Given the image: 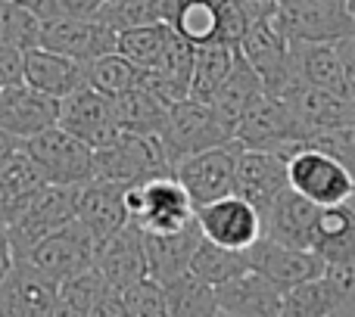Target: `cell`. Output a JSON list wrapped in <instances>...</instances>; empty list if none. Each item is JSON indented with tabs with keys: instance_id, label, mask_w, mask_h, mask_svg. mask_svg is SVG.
Instances as JSON below:
<instances>
[{
	"instance_id": "obj_49",
	"label": "cell",
	"mask_w": 355,
	"mask_h": 317,
	"mask_svg": "<svg viewBox=\"0 0 355 317\" xmlns=\"http://www.w3.org/2000/svg\"><path fill=\"white\" fill-rule=\"evenodd\" d=\"M346 206H349V212H352V221H355V193H352V199L346 202Z\"/></svg>"
},
{
	"instance_id": "obj_41",
	"label": "cell",
	"mask_w": 355,
	"mask_h": 317,
	"mask_svg": "<svg viewBox=\"0 0 355 317\" xmlns=\"http://www.w3.org/2000/svg\"><path fill=\"white\" fill-rule=\"evenodd\" d=\"M22 50L0 44V91L22 81Z\"/></svg>"
},
{
	"instance_id": "obj_48",
	"label": "cell",
	"mask_w": 355,
	"mask_h": 317,
	"mask_svg": "<svg viewBox=\"0 0 355 317\" xmlns=\"http://www.w3.org/2000/svg\"><path fill=\"white\" fill-rule=\"evenodd\" d=\"M243 3L250 6L252 19H256V16H271V12L277 10V0H243Z\"/></svg>"
},
{
	"instance_id": "obj_51",
	"label": "cell",
	"mask_w": 355,
	"mask_h": 317,
	"mask_svg": "<svg viewBox=\"0 0 355 317\" xmlns=\"http://www.w3.org/2000/svg\"><path fill=\"white\" fill-rule=\"evenodd\" d=\"M346 3H349V10H352V16H355V0H346Z\"/></svg>"
},
{
	"instance_id": "obj_24",
	"label": "cell",
	"mask_w": 355,
	"mask_h": 317,
	"mask_svg": "<svg viewBox=\"0 0 355 317\" xmlns=\"http://www.w3.org/2000/svg\"><path fill=\"white\" fill-rule=\"evenodd\" d=\"M218 311L240 314V317H281L284 289H277L271 280H265L256 271L234 277V280L215 287Z\"/></svg>"
},
{
	"instance_id": "obj_35",
	"label": "cell",
	"mask_w": 355,
	"mask_h": 317,
	"mask_svg": "<svg viewBox=\"0 0 355 317\" xmlns=\"http://www.w3.org/2000/svg\"><path fill=\"white\" fill-rule=\"evenodd\" d=\"M103 289H106V280L97 268L85 271L78 277H69V280H62L56 287L53 317H91Z\"/></svg>"
},
{
	"instance_id": "obj_40",
	"label": "cell",
	"mask_w": 355,
	"mask_h": 317,
	"mask_svg": "<svg viewBox=\"0 0 355 317\" xmlns=\"http://www.w3.org/2000/svg\"><path fill=\"white\" fill-rule=\"evenodd\" d=\"M122 299H125V311L128 317H172L166 305V293L156 280H141L135 287H125L122 289Z\"/></svg>"
},
{
	"instance_id": "obj_31",
	"label": "cell",
	"mask_w": 355,
	"mask_h": 317,
	"mask_svg": "<svg viewBox=\"0 0 355 317\" xmlns=\"http://www.w3.org/2000/svg\"><path fill=\"white\" fill-rule=\"evenodd\" d=\"M234 56H237V47H231V44H225V41H212V44L196 47L193 75H190V97L209 103V97L218 91V84L227 78V72H231Z\"/></svg>"
},
{
	"instance_id": "obj_15",
	"label": "cell",
	"mask_w": 355,
	"mask_h": 317,
	"mask_svg": "<svg viewBox=\"0 0 355 317\" xmlns=\"http://www.w3.org/2000/svg\"><path fill=\"white\" fill-rule=\"evenodd\" d=\"M119 35L106 28L97 19H78V16H60L41 22V47L53 50L60 56H69L75 62H91L103 53L116 50Z\"/></svg>"
},
{
	"instance_id": "obj_50",
	"label": "cell",
	"mask_w": 355,
	"mask_h": 317,
	"mask_svg": "<svg viewBox=\"0 0 355 317\" xmlns=\"http://www.w3.org/2000/svg\"><path fill=\"white\" fill-rule=\"evenodd\" d=\"M215 317H240V314H225V311H218V314H215Z\"/></svg>"
},
{
	"instance_id": "obj_1",
	"label": "cell",
	"mask_w": 355,
	"mask_h": 317,
	"mask_svg": "<svg viewBox=\"0 0 355 317\" xmlns=\"http://www.w3.org/2000/svg\"><path fill=\"white\" fill-rule=\"evenodd\" d=\"M166 174H175V165L156 134H119L94 150V181L131 187Z\"/></svg>"
},
{
	"instance_id": "obj_37",
	"label": "cell",
	"mask_w": 355,
	"mask_h": 317,
	"mask_svg": "<svg viewBox=\"0 0 355 317\" xmlns=\"http://www.w3.org/2000/svg\"><path fill=\"white\" fill-rule=\"evenodd\" d=\"M94 19L122 35V31L162 22V0H103Z\"/></svg>"
},
{
	"instance_id": "obj_22",
	"label": "cell",
	"mask_w": 355,
	"mask_h": 317,
	"mask_svg": "<svg viewBox=\"0 0 355 317\" xmlns=\"http://www.w3.org/2000/svg\"><path fill=\"white\" fill-rule=\"evenodd\" d=\"M321 208L302 199L296 190H284L275 202L262 212V237L296 249H312V233Z\"/></svg>"
},
{
	"instance_id": "obj_23",
	"label": "cell",
	"mask_w": 355,
	"mask_h": 317,
	"mask_svg": "<svg viewBox=\"0 0 355 317\" xmlns=\"http://www.w3.org/2000/svg\"><path fill=\"white\" fill-rule=\"evenodd\" d=\"M200 239H202V230L196 221L187 227H181V230H172V233H147L144 230V252H147L150 280L166 287L168 280L187 274L190 258H193Z\"/></svg>"
},
{
	"instance_id": "obj_10",
	"label": "cell",
	"mask_w": 355,
	"mask_h": 317,
	"mask_svg": "<svg viewBox=\"0 0 355 317\" xmlns=\"http://www.w3.org/2000/svg\"><path fill=\"white\" fill-rule=\"evenodd\" d=\"M237 153H240V143L231 141V143H225V147H212V150H202V153H193L175 165V177L181 181V187L187 190L190 202H193L196 208L234 193Z\"/></svg>"
},
{
	"instance_id": "obj_6",
	"label": "cell",
	"mask_w": 355,
	"mask_h": 317,
	"mask_svg": "<svg viewBox=\"0 0 355 317\" xmlns=\"http://www.w3.org/2000/svg\"><path fill=\"white\" fill-rule=\"evenodd\" d=\"M25 153L31 156L47 183L85 187L87 181H94V147H87L85 141H78L60 125L25 141Z\"/></svg>"
},
{
	"instance_id": "obj_42",
	"label": "cell",
	"mask_w": 355,
	"mask_h": 317,
	"mask_svg": "<svg viewBox=\"0 0 355 317\" xmlns=\"http://www.w3.org/2000/svg\"><path fill=\"white\" fill-rule=\"evenodd\" d=\"M91 317H128V311H125L122 289L106 287L103 293H100V299H97V305H94Z\"/></svg>"
},
{
	"instance_id": "obj_32",
	"label": "cell",
	"mask_w": 355,
	"mask_h": 317,
	"mask_svg": "<svg viewBox=\"0 0 355 317\" xmlns=\"http://www.w3.org/2000/svg\"><path fill=\"white\" fill-rule=\"evenodd\" d=\"M144 75H147L144 69H137L128 56L116 53V50L85 62V81L94 87V91L106 93V97H112V100L122 97V93L131 91V87H137L144 81Z\"/></svg>"
},
{
	"instance_id": "obj_21",
	"label": "cell",
	"mask_w": 355,
	"mask_h": 317,
	"mask_svg": "<svg viewBox=\"0 0 355 317\" xmlns=\"http://www.w3.org/2000/svg\"><path fill=\"white\" fill-rule=\"evenodd\" d=\"M75 221L91 233L94 239L106 243L112 233H119L128 224V206H125V187L106 181H87L78 190V212Z\"/></svg>"
},
{
	"instance_id": "obj_5",
	"label": "cell",
	"mask_w": 355,
	"mask_h": 317,
	"mask_svg": "<svg viewBox=\"0 0 355 317\" xmlns=\"http://www.w3.org/2000/svg\"><path fill=\"white\" fill-rule=\"evenodd\" d=\"M162 147H166L172 165H178L181 158L202 153L212 147H225L234 141V128L227 122H221L218 112L202 100H178L166 118V128L159 134Z\"/></svg>"
},
{
	"instance_id": "obj_30",
	"label": "cell",
	"mask_w": 355,
	"mask_h": 317,
	"mask_svg": "<svg viewBox=\"0 0 355 317\" xmlns=\"http://www.w3.org/2000/svg\"><path fill=\"white\" fill-rule=\"evenodd\" d=\"M312 252H318L324 264L355 262V221L349 206L321 208L312 233Z\"/></svg>"
},
{
	"instance_id": "obj_44",
	"label": "cell",
	"mask_w": 355,
	"mask_h": 317,
	"mask_svg": "<svg viewBox=\"0 0 355 317\" xmlns=\"http://www.w3.org/2000/svg\"><path fill=\"white\" fill-rule=\"evenodd\" d=\"M16 3L25 6L28 12H35L41 22H50V19L66 16V12H62V3H60V0H16Z\"/></svg>"
},
{
	"instance_id": "obj_33",
	"label": "cell",
	"mask_w": 355,
	"mask_h": 317,
	"mask_svg": "<svg viewBox=\"0 0 355 317\" xmlns=\"http://www.w3.org/2000/svg\"><path fill=\"white\" fill-rule=\"evenodd\" d=\"M187 271L193 277H200L202 283H209V287H221V283L246 274V271H250V262H246V252L225 249V246L209 243V239L202 237L200 246H196V252H193V258H190Z\"/></svg>"
},
{
	"instance_id": "obj_9",
	"label": "cell",
	"mask_w": 355,
	"mask_h": 317,
	"mask_svg": "<svg viewBox=\"0 0 355 317\" xmlns=\"http://www.w3.org/2000/svg\"><path fill=\"white\" fill-rule=\"evenodd\" d=\"M78 190L81 187H56V183H47L44 193L6 227L10 243H12V255L25 258L37 243H44L56 230L72 224L75 212H78Z\"/></svg>"
},
{
	"instance_id": "obj_20",
	"label": "cell",
	"mask_w": 355,
	"mask_h": 317,
	"mask_svg": "<svg viewBox=\"0 0 355 317\" xmlns=\"http://www.w3.org/2000/svg\"><path fill=\"white\" fill-rule=\"evenodd\" d=\"M94 268L103 274L106 287H135V283L147 280V252H144V230L128 221L119 233H112L106 243L97 246V262Z\"/></svg>"
},
{
	"instance_id": "obj_11",
	"label": "cell",
	"mask_w": 355,
	"mask_h": 317,
	"mask_svg": "<svg viewBox=\"0 0 355 317\" xmlns=\"http://www.w3.org/2000/svg\"><path fill=\"white\" fill-rule=\"evenodd\" d=\"M19 262L35 264L44 277L62 283V280H69V277H78L94 268V262H97V239H94L78 221H72V224H66L62 230H56L53 237H47L44 243H37L35 249L25 258H19Z\"/></svg>"
},
{
	"instance_id": "obj_3",
	"label": "cell",
	"mask_w": 355,
	"mask_h": 317,
	"mask_svg": "<svg viewBox=\"0 0 355 317\" xmlns=\"http://www.w3.org/2000/svg\"><path fill=\"white\" fill-rule=\"evenodd\" d=\"M128 218L147 233H172L196 221V206L175 174L125 187Z\"/></svg>"
},
{
	"instance_id": "obj_7",
	"label": "cell",
	"mask_w": 355,
	"mask_h": 317,
	"mask_svg": "<svg viewBox=\"0 0 355 317\" xmlns=\"http://www.w3.org/2000/svg\"><path fill=\"white\" fill-rule=\"evenodd\" d=\"M287 181L290 190H296L302 199L315 202L318 208L346 206L355 193V177L349 174V168L315 147H302L290 158Z\"/></svg>"
},
{
	"instance_id": "obj_14",
	"label": "cell",
	"mask_w": 355,
	"mask_h": 317,
	"mask_svg": "<svg viewBox=\"0 0 355 317\" xmlns=\"http://www.w3.org/2000/svg\"><path fill=\"white\" fill-rule=\"evenodd\" d=\"M60 128H66L69 134H75L94 150L106 147L119 137L116 103H112V97L85 84L75 93H69L66 100H60Z\"/></svg>"
},
{
	"instance_id": "obj_18",
	"label": "cell",
	"mask_w": 355,
	"mask_h": 317,
	"mask_svg": "<svg viewBox=\"0 0 355 317\" xmlns=\"http://www.w3.org/2000/svg\"><path fill=\"white\" fill-rule=\"evenodd\" d=\"M284 103L293 109L306 134H321V131H340V128H355V103L346 93L324 91V87L312 84H293L284 93Z\"/></svg>"
},
{
	"instance_id": "obj_12",
	"label": "cell",
	"mask_w": 355,
	"mask_h": 317,
	"mask_svg": "<svg viewBox=\"0 0 355 317\" xmlns=\"http://www.w3.org/2000/svg\"><path fill=\"white\" fill-rule=\"evenodd\" d=\"M196 224L209 243H218L225 249L246 252L252 243L262 239V215L240 199L237 193L221 196L215 202L196 208Z\"/></svg>"
},
{
	"instance_id": "obj_52",
	"label": "cell",
	"mask_w": 355,
	"mask_h": 317,
	"mask_svg": "<svg viewBox=\"0 0 355 317\" xmlns=\"http://www.w3.org/2000/svg\"><path fill=\"white\" fill-rule=\"evenodd\" d=\"M0 3H6V0H0Z\"/></svg>"
},
{
	"instance_id": "obj_34",
	"label": "cell",
	"mask_w": 355,
	"mask_h": 317,
	"mask_svg": "<svg viewBox=\"0 0 355 317\" xmlns=\"http://www.w3.org/2000/svg\"><path fill=\"white\" fill-rule=\"evenodd\" d=\"M166 293V305L172 317H215L218 314V299H215V287L202 283L200 277L187 274L175 277L162 287Z\"/></svg>"
},
{
	"instance_id": "obj_8",
	"label": "cell",
	"mask_w": 355,
	"mask_h": 317,
	"mask_svg": "<svg viewBox=\"0 0 355 317\" xmlns=\"http://www.w3.org/2000/svg\"><path fill=\"white\" fill-rule=\"evenodd\" d=\"M237 50L246 56V62H250V66L256 69V75L262 78L265 93L284 97V93L296 84L293 62H290V37L277 28L275 12L252 19L243 41L237 44Z\"/></svg>"
},
{
	"instance_id": "obj_36",
	"label": "cell",
	"mask_w": 355,
	"mask_h": 317,
	"mask_svg": "<svg viewBox=\"0 0 355 317\" xmlns=\"http://www.w3.org/2000/svg\"><path fill=\"white\" fill-rule=\"evenodd\" d=\"M172 31L175 28L168 22H153V25H144V28L122 31L119 41H116V53L128 56L137 69L150 72V69L159 62V56H162V50H166Z\"/></svg>"
},
{
	"instance_id": "obj_39",
	"label": "cell",
	"mask_w": 355,
	"mask_h": 317,
	"mask_svg": "<svg viewBox=\"0 0 355 317\" xmlns=\"http://www.w3.org/2000/svg\"><path fill=\"white\" fill-rule=\"evenodd\" d=\"M0 44L16 50H35L41 47V19L19 6L16 0L0 3Z\"/></svg>"
},
{
	"instance_id": "obj_25",
	"label": "cell",
	"mask_w": 355,
	"mask_h": 317,
	"mask_svg": "<svg viewBox=\"0 0 355 317\" xmlns=\"http://www.w3.org/2000/svg\"><path fill=\"white\" fill-rule=\"evenodd\" d=\"M44 187H47V181L37 171V165L31 162V156L25 153V147L6 156L0 162V224L10 227L44 193Z\"/></svg>"
},
{
	"instance_id": "obj_45",
	"label": "cell",
	"mask_w": 355,
	"mask_h": 317,
	"mask_svg": "<svg viewBox=\"0 0 355 317\" xmlns=\"http://www.w3.org/2000/svg\"><path fill=\"white\" fill-rule=\"evenodd\" d=\"M66 16H78V19H94L97 10L103 6V0H60Z\"/></svg>"
},
{
	"instance_id": "obj_16",
	"label": "cell",
	"mask_w": 355,
	"mask_h": 317,
	"mask_svg": "<svg viewBox=\"0 0 355 317\" xmlns=\"http://www.w3.org/2000/svg\"><path fill=\"white\" fill-rule=\"evenodd\" d=\"M290 187L287 181V158L265 150H243L237 153V168H234V193L246 199L259 215Z\"/></svg>"
},
{
	"instance_id": "obj_19",
	"label": "cell",
	"mask_w": 355,
	"mask_h": 317,
	"mask_svg": "<svg viewBox=\"0 0 355 317\" xmlns=\"http://www.w3.org/2000/svg\"><path fill=\"white\" fill-rule=\"evenodd\" d=\"M56 287L35 264L19 262L0 283V317H53Z\"/></svg>"
},
{
	"instance_id": "obj_43",
	"label": "cell",
	"mask_w": 355,
	"mask_h": 317,
	"mask_svg": "<svg viewBox=\"0 0 355 317\" xmlns=\"http://www.w3.org/2000/svg\"><path fill=\"white\" fill-rule=\"evenodd\" d=\"M340 47V60H343V84H346V93L355 103V37H346V41L337 44Z\"/></svg>"
},
{
	"instance_id": "obj_28",
	"label": "cell",
	"mask_w": 355,
	"mask_h": 317,
	"mask_svg": "<svg viewBox=\"0 0 355 317\" xmlns=\"http://www.w3.org/2000/svg\"><path fill=\"white\" fill-rule=\"evenodd\" d=\"M337 44H300V41H290V62H293L296 84L302 81V84L346 93L343 60H340ZM346 97H349V93H346Z\"/></svg>"
},
{
	"instance_id": "obj_47",
	"label": "cell",
	"mask_w": 355,
	"mask_h": 317,
	"mask_svg": "<svg viewBox=\"0 0 355 317\" xmlns=\"http://www.w3.org/2000/svg\"><path fill=\"white\" fill-rule=\"evenodd\" d=\"M22 147H25V141H19V137H12L10 131L0 128V162H3L6 156H12L16 150H22Z\"/></svg>"
},
{
	"instance_id": "obj_17",
	"label": "cell",
	"mask_w": 355,
	"mask_h": 317,
	"mask_svg": "<svg viewBox=\"0 0 355 317\" xmlns=\"http://www.w3.org/2000/svg\"><path fill=\"white\" fill-rule=\"evenodd\" d=\"M60 125V100L28 87L25 81L0 91V128L19 141H31L41 131Z\"/></svg>"
},
{
	"instance_id": "obj_29",
	"label": "cell",
	"mask_w": 355,
	"mask_h": 317,
	"mask_svg": "<svg viewBox=\"0 0 355 317\" xmlns=\"http://www.w3.org/2000/svg\"><path fill=\"white\" fill-rule=\"evenodd\" d=\"M259 97H265L262 78H259L256 69L246 62V56L237 50L231 72H227V78L218 84V91L209 97V106L218 112L221 122H227L234 128V125L243 118V112L250 109V106L256 103Z\"/></svg>"
},
{
	"instance_id": "obj_46",
	"label": "cell",
	"mask_w": 355,
	"mask_h": 317,
	"mask_svg": "<svg viewBox=\"0 0 355 317\" xmlns=\"http://www.w3.org/2000/svg\"><path fill=\"white\" fill-rule=\"evenodd\" d=\"M12 264H16V255H12L10 233H6V227L0 224V283H3V277L12 271Z\"/></svg>"
},
{
	"instance_id": "obj_38",
	"label": "cell",
	"mask_w": 355,
	"mask_h": 317,
	"mask_svg": "<svg viewBox=\"0 0 355 317\" xmlns=\"http://www.w3.org/2000/svg\"><path fill=\"white\" fill-rule=\"evenodd\" d=\"M331 314H334V289L327 283V277L284 289L281 317H331Z\"/></svg>"
},
{
	"instance_id": "obj_2",
	"label": "cell",
	"mask_w": 355,
	"mask_h": 317,
	"mask_svg": "<svg viewBox=\"0 0 355 317\" xmlns=\"http://www.w3.org/2000/svg\"><path fill=\"white\" fill-rule=\"evenodd\" d=\"M234 141L243 150H265L290 162L309 143V134L281 97L265 93L234 125Z\"/></svg>"
},
{
	"instance_id": "obj_13",
	"label": "cell",
	"mask_w": 355,
	"mask_h": 317,
	"mask_svg": "<svg viewBox=\"0 0 355 317\" xmlns=\"http://www.w3.org/2000/svg\"><path fill=\"white\" fill-rule=\"evenodd\" d=\"M246 262H250V271L262 274L265 280H271L277 289H290V287H300V283L318 280L327 271L324 258H321L318 252L284 246L268 237H262L259 243H252L250 249H246Z\"/></svg>"
},
{
	"instance_id": "obj_27",
	"label": "cell",
	"mask_w": 355,
	"mask_h": 317,
	"mask_svg": "<svg viewBox=\"0 0 355 317\" xmlns=\"http://www.w3.org/2000/svg\"><path fill=\"white\" fill-rule=\"evenodd\" d=\"M116 103V122H119V134H162L166 118L172 112L175 103H168L159 91L141 81L137 87L125 91L122 97L112 100Z\"/></svg>"
},
{
	"instance_id": "obj_4",
	"label": "cell",
	"mask_w": 355,
	"mask_h": 317,
	"mask_svg": "<svg viewBox=\"0 0 355 317\" xmlns=\"http://www.w3.org/2000/svg\"><path fill=\"white\" fill-rule=\"evenodd\" d=\"M275 22L290 41L337 44L355 37V16L346 0H277Z\"/></svg>"
},
{
	"instance_id": "obj_26",
	"label": "cell",
	"mask_w": 355,
	"mask_h": 317,
	"mask_svg": "<svg viewBox=\"0 0 355 317\" xmlns=\"http://www.w3.org/2000/svg\"><path fill=\"white\" fill-rule=\"evenodd\" d=\"M22 81L35 91L47 93V97L66 100L69 93H75L78 87H85V66L69 56H60L53 50H25L22 56Z\"/></svg>"
}]
</instances>
